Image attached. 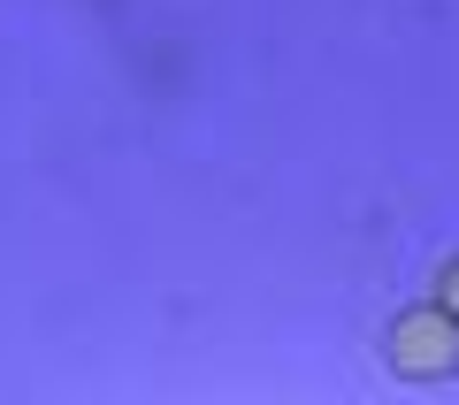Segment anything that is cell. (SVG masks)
<instances>
[{
  "label": "cell",
  "mask_w": 459,
  "mask_h": 405,
  "mask_svg": "<svg viewBox=\"0 0 459 405\" xmlns=\"http://www.w3.org/2000/svg\"><path fill=\"white\" fill-rule=\"evenodd\" d=\"M391 367L398 375H421V383H437V375L459 367V314L452 306H413L391 322Z\"/></svg>",
  "instance_id": "1"
},
{
  "label": "cell",
  "mask_w": 459,
  "mask_h": 405,
  "mask_svg": "<svg viewBox=\"0 0 459 405\" xmlns=\"http://www.w3.org/2000/svg\"><path fill=\"white\" fill-rule=\"evenodd\" d=\"M444 306L459 314V260H452V268H444Z\"/></svg>",
  "instance_id": "2"
}]
</instances>
